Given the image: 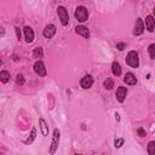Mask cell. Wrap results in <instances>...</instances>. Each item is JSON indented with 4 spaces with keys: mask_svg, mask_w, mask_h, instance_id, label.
Masks as SVG:
<instances>
[{
    "mask_svg": "<svg viewBox=\"0 0 155 155\" xmlns=\"http://www.w3.org/2000/svg\"><path fill=\"white\" fill-rule=\"evenodd\" d=\"M57 13H58V17L61 19V23L63 25H67L69 23V15H68V11L64 6H58L57 7Z\"/></svg>",
    "mask_w": 155,
    "mask_h": 155,
    "instance_id": "obj_3",
    "label": "cell"
},
{
    "mask_svg": "<svg viewBox=\"0 0 155 155\" xmlns=\"http://www.w3.org/2000/svg\"><path fill=\"white\" fill-rule=\"evenodd\" d=\"M147 150H148V154L149 155H155V142L154 140H151V142L148 143Z\"/></svg>",
    "mask_w": 155,
    "mask_h": 155,
    "instance_id": "obj_17",
    "label": "cell"
},
{
    "mask_svg": "<svg viewBox=\"0 0 155 155\" xmlns=\"http://www.w3.org/2000/svg\"><path fill=\"white\" fill-rule=\"evenodd\" d=\"M93 85V79H92V76L91 75H85L81 80H80V86L82 87V88H90L91 86Z\"/></svg>",
    "mask_w": 155,
    "mask_h": 155,
    "instance_id": "obj_8",
    "label": "cell"
},
{
    "mask_svg": "<svg viewBox=\"0 0 155 155\" xmlns=\"http://www.w3.org/2000/svg\"><path fill=\"white\" fill-rule=\"evenodd\" d=\"M137 133H138L139 137H144V136H145V131H144L143 128H138V130H137Z\"/></svg>",
    "mask_w": 155,
    "mask_h": 155,
    "instance_id": "obj_25",
    "label": "cell"
},
{
    "mask_svg": "<svg viewBox=\"0 0 155 155\" xmlns=\"http://www.w3.org/2000/svg\"><path fill=\"white\" fill-rule=\"evenodd\" d=\"M58 143H59V130H54L53 131V137H52V143H51V148H50V153L54 154L57 148H58Z\"/></svg>",
    "mask_w": 155,
    "mask_h": 155,
    "instance_id": "obj_4",
    "label": "cell"
},
{
    "mask_svg": "<svg viewBox=\"0 0 155 155\" xmlns=\"http://www.w3.org/2000/svg\"><path fill=\"white\" fill-rule=\"evenodd\" d=\"M75 33L79 34V35H81V36H84V38H86V39L90 38V30L86 27H84V25H78L75 28Z\"/></svg>",
    "mask_w": 155,
    "mask_h": 155,
    "instance_id": "obj_11",
    "label": "cell"
},
{
    "mask_svg": "<svg viewBox=\"0 0 155 155\" xmlns=\"http://www.w3.org/2000/svg\"><path fill=\"white\" fill-rule=\"evenodd\" d=\"M126 96H127V88L124 86H119L116 90V99L120 103H122L126 99Z\"/></svg>",
    "mask_w": 155,
    "mask_h": 155,
    "instance_id": "obj_7",
    "label": "cell"
},
{
    "mask_svg": "<svg viewBox=\"0 0 155 155\" xmlns=\"http://www.w3.org/2000/svg\"><path fill=\"white\" fill-rule=\"evenodd\" d=\"M126 63L131 67V68H138L139 65V58H138V53L136 51H131L128 52V54L126 56Z\"/></svg>",
    "mask_w": 155,
    "mask_h": 155,
    "instance_id": "obj_2",
    "label": "cell"
},
{
    "mask_svg": "<svg viewBox=\"0 0 155 155\" xmlns=\"http://www.w3.org/2000/svg\"><path fill=\"white\" fill-rule=\"evenodd\" d=\"M42 34H44V36H45L46 39H51V38L56 34V25H53V24H47V25L45 27Z\"/></svg>",
    "mask_w": 155,
    "mask_h": 155,
    "instance_id": "obj_6",
    "label": "cell"
},
{
    "mask_svg": "<svg viewBox=\"0 0 155 155\" xmlns=\"http://www.w3.org/2000/svg\"><path fill=\"white\" fill-rule=\"evenodd\" d=\"M34 71L39 75V76H45L46 75V68L45 64L41 61H38L34 63Z\"/></svg>",
    "mask_w": 155,
    "mask_h": 155,
    "instance_id": "obj_5",
    "label": "cell"
},
{
    "mask_svg": "<svg viewBox=\"0 0 155 155\" xmlns=\"http://www.w3.org/2000/svg\"><path fill=\"white\" fill-rule=\"evenodd\" d=\"M153 13H154V16H155V7L153 8Z\"/></svg>",
    "mask_w": 155,
    "mask_h": 155,
    "instance_id": "obj_27",
    "label": "cell"
},
{
    "mask_svg": "<svg viewBox=\"0 0 155 155\" xmlns=\"http://www.w3.org/2000/svg\"><path fill=\"white\" fill-rule=\"evenodd\" d=\"M0 80H1V82H4V84L8 82V81H10V73L6 71V70H1V71H0Z\"/></svg>",
    "mask_w": 155,
    "mask_h": 155,
    "instance_id": "obj_16",
    "label": "cell"
},
{
    "mask_svg": "<svg viewBox=\"0 0 155 155\" xmlns=\"http://www.w3.org/2000/svg\"><path fill=\"white\" fill-rule=\"evenodd\" d=\"M148 52H149V56H150V58H155V44H151V45H149V47H148Z\"/></svg>",
    "mask_w": 155,
    "mask_h": 155,
    "instance_id": "obj_21",
    "label": "cell"
},
{
    "mask_svg": "<svg viewBox=\"0 0 155 155\" xmlns=\"http://www.w3.org/2000/svg\"><path fill=\"white\" fill-rule=\"evenodd\" d=\"M114 144H115V148H120L124 144V139L122 138H117V139H115Z\"/></svg>",
    "mask_w": 155,
    "mask_h": 155,
    "instance_id": "obj_23",
    "label": "cell"
},
{
    "mask_svg": "<svg viewBox=\"0 0 155 155\" xmlns=\"http://www.w3.org/2000/svg\"><path fill=\"white\" fill-rule=\"evenodd\" d=\"M16 34H17V39L19 40V39H21V31H19V28H16Z\"/></svg>",
    "mask_w": 155,
    "mask_h": 155,
    "instance_id": "obj_26",
    "label": "cell"
},
{
    "mask_svg": "<svg viewBox=\"0 0 155 155\" xmlns=\"http://www.w3.org/2000/svg\"><path fill=\"white\" fill-rule=\"evenodd\" d=\"M144 31V23L140 18H137L136 23H134V28H133V34L134 35H140Z\"/></svg>",
    "mask_w": 155,
    "mask_h": 155,
    "instance_id": "obj_9",
    "label": "cell"
},
{
    "mask_svg": "<svg viewBox=\"0 0 155 155\" xmlns=\"http://www.w3.org/2000/svg\"><path fill=\"white\" fill-rule=\"evenodd\" d=\"M111 71L115 76H120L121 75V65L119 62H113L111 64Z\"/></svg>",
    "mask_w": 155,
    "mask_h": 155,
    "instance_id": "obj_14",
    "label": "cell"
},
{
    "mask_svg": "<svg viewBox=\"0 0 155 155\" xmlns=\"http://www.w3.org/2000/svg\"><path fill=\"white\" fill-rule=\"evenodd\" d=\"M145 27L148 31H154L155 29V18L153 16H147L145 17Z\"/></svg>",
    "mask_w": 155,
    "mask_h": 155,
    "instance_id": "obj_10",
    "label": "cell"
},
{
    "mask_svg": "<svg viewBox=\"0 0 155 155\" xmlns=\"http://www.w3.org/2000/svg\"><path fill=\"white\" fill-rule=\"evenodd\" d=\"M24 38H25V41L29 44V42H31L33 40H34V31H33V29L30 28V27H24Z\"/></svg>",
    "mask_w": 155,
    "mask_h": 155,
    "instance_id": "obj_12",
    "label": "cell"
},
{
    "mask_svg": "<svg viewBox=\"0 0 155 155\" xmlns=\"http://www.w3.org/2000/svg\"><path fill=\"white\" fill-rule=\"evenodd\" d=\"M39 122H40V128H41L42 134H44V136H47V134H48V126H47L46 121H45L44 119H40Z\"/></svg>",
    "mask_w": 155,
    "mask_h": 155,
    "instance_id": "obj_15",
    "label": "cell"
},
{
    "mask_svg": "<svg viewBox=\"0 0 155 155\" xmlns=\"http://www.w3.org/2000/svg\"><path fill=\"white\" fill-rule=\"evenodd\" d=\"M124 81H125L127 85H136L137 78H136L132 73H126V75H125V78H124Z\"/></svg>",
    "mask_w": 155,
    "mask_h": 155,
    "instance_id": "obj_13",
    "label": "cell"
},
{
    "mask_svg": "<svg viewBox=\"0 0 155 155\" xmlns=\"http://www.w3.org/2000/svg\"><path fill=\"white\" fill-rule=\"evenodd\" d=\"M35 137H36V130L33 127V128H31V133H30V136L28 137V139H27L24 143H25V144H30V143L35 139Z\"/></svg>",
    "mask_w": 155,
    "mask_h": 155,
    "instance_id": "obj_18",
    "label": "cell"
},
{
    "mask_svg": "<svg viewBox=\"0 0 155 155\" xmlns=\"http://www.w3.org/2000/svg\"><path fill=\"white\" fill-rule=\"evenodd\" d=\"M16 82H17L18 85H23V84H24V76H23L22 74H18L17 78H16Z\"/></svg>",
    "mask_w": 155,
    "mask_h": 155,
    "instance_id": "obj_22",
    "label": "cell"
},
{
    "mask_svg": "<svg viewBox=\"0 0 155 155\" xmlns=\"http://www.w3.org/2000/svg\"><path fill=\"white\" fill-rule=\"evenodd\" d=\"M74 16L75 18L79 21V22H85L87 21L88 18V11L85 6H78L75 8V12H74Z\"/></svg>",
    "mask_w": 155,
    "mask_h": 155,
    "instance_id": "obj_1",
    "label": "cell"
},
{
    "mask_svg": "<svg viewBox=\"0 0 155 155\" xmlns=\"http://www.w3.org/2000/svg\"><path fill=\"white\" fill-rule=\"evenodd\" d=\"M104 87H105L107 90H111V88L114 87V81H113V79L107 78V80L104 81Z\"/></svg>",
    "mask_w": 155,
    "mask_h": 155,
    "instance_id": "obj_19",
    "label": "cell"
},
{
    "mask_svg": "<svg viewBox=\"0 0 155 155\" xmlns=\"http://www.w3.org/2000/svg\"><path fill=\"white\" fill-rule=\"evenodd\" d=\"M41 56H42V48H41V47L34 48V51H33V57H34V58H40Z\"/></svg>",
    "mask_w": 155,
    "mask_h": 155,
    "instance_id": "obj_20",
    "label": "cell"
},
{
    "mask_svg": "<svg viewBox=\"0 0 155 155\" xmlns=\"http://www.w3.org/2000/svg\"><path fill=\"white\" fill-rule=\"evenodd\" d=\"M116 48H117L119 51H122V50L125 48V44H124V42H119V44H116Z\"/></svg>",
    "mask_w": 155,
    "mask_h": 155,
    "instance_id": "obj_24",
    "label": "cell"
},
{
    "mask_svg": "<svg viewBox=\"0 0 155 155\" xmlns=\"http://www.w3.org/2000/svg\"><path fill=\"white\" fill-rule=\"evenodd\" d=\"M75 155H81V154H75Z\"/></svg>",
    "mask_w": 155,
    "mask_h": 155,
    "instance_id": "obj_28",
    "label": "cell"
}]
</instances>
